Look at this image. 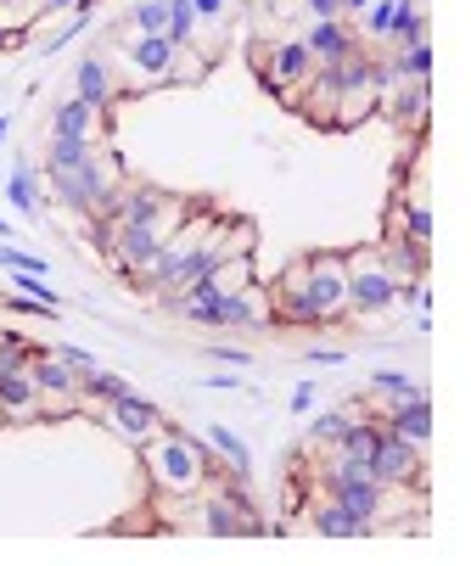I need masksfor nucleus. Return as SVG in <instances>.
<instances>
[{"label":"nucleus","mask_w":471,"mask_h":566,"mask_svg":"<svg viewBox=\"0 0 471 566\" xmlns=\"http://www.w3.org/2000/svg\"><path fill=\"white\" fill-rule=\"evenodd\" d=\"M57 192V203L62 208H73L79 219H96V213H107L113 203H118V192H124V163L113 158V152H96L90 163H79V169H68V174H51L45 180Z\"/></svg>","instance_id":"7ed1b4c3"},{"label":"nucleus","mask_w":471,"mask_h":566,"mask_svg":"<svg viewBox=\"0 0 471 566\" xmlns=\"http://www.w3.org/2000/svg\"><path fill=\"white\" fill-rule=\"evenodd\" d=\"M203 388H214V393H236V388H242V370H214Z\"/></svg>","instance_id":"ea45409f"},{"label":"nucleus","mask_w":471,"mask_h":566,"mask_svg":"<svg viewBox=\"0 0 471 566\" xmlns=\"http://www.w3.org/2000/svg\"><path fill=\"white\" fill-rule=\"evenodd\" d=\"M12 292H23V298H34V303H45V309H62V298H57L51 280L28 275V269H12Z\"/></svg>","instance_id":"c756f323"},{"label":"nucleus","mask_w":471,"mask_h":566,"mask_svg":"<svg viewBox=\"0 0 471 566\" xmlns=\"http://www.w3.org/2000/svg\"><path fill=\"white\" fill-rule=\"evenodd\" d=\"M0 242H12V224L7 219H0Z\"/></svg>","instance_id":"de8ad7c7"},{"label":"nucleus","mask_w":471,"mask_h":566,"mask_svg":"<svg viewBox=\"0 0 471 566\" xmlns=\"http://www.w3.org/2000/svg\"><path fill=\"white\" fill-rule=\"evenodd\" d=\"M325 499H337L343 510H354L359 522L376 528V516H388V488L370 477V471H359V477H337V483H325Z\"/></svg>","instance_id":"f8f14e48"},{"label":"nucleus","mask_w":471,"mask_h":566,"mask_svg":"<svg viewBox=\"0 0 471 566\" xmlns=\"http://www.w3.org/2000/svg\"><path fill=\"white\" fill-rule=\"evenodd\" d=\"M421 454H427L421 443H410L393 427H382V432H376V449L365 454V471L382 488H415L421 483Z\"/></svg>","instance_id":"423d86ee"},{"label":"nucleus","mask_w":471,"mask_h":566,"mask_svg":"<svg viewBox=\"0 0 471 566\" xmlns=\"http://www.w3.org/2000/svg\"><path fill=\"white\" fill-rule=\"evenodd\" d=\"M343 7H348V12H365V7H370V0H343Z\"/></svg>","instance_id":"49530a36"},{"label":"nucleus","mask_w":471,"mask_h":566,"mask_svg":"<svg viewBox=\"0 0 471 566\" xmlns=\"http://www.w3.org/2000/svg\"><path fill=\"white\" fill-rule=\"evenodd\" d=\"M343 359H348L343 348H314V354H309V365H320V370H337Z\"/></svg>","instance_id":"79ce46f5"},{"label":"nucleus","mask_w":471,"mask_h":566,"mask_svg":"<svg viewBox=\"0 0 471 566\" xmlns=\"http://www.w3.org/2000/svg\"><path fill=\"white\" fill-rule=\"evenodd\" d=\"M280 280H292V287L314 303V314L325 325L348 320V258L343 253H303Z\"/></svg>","instance_id":"20e7f679"},{"label":"nucleus","mask_w":471,"mask_h":566,"mask_svg":"<svg viewBox=\"0 0 471 566\" xmlns=\"http://www.w3.org/2000/svg\"><path fill=\"white\" fill-rule=\"evenodd\" d=\"M393 73H399V79H433V45H427V39H410V45H399Z\"/></svg>","instance_id":"cd10ccee"},{"label":"nucleus","mask_w":471,"mask_h":566,"mask_svg":"<svg viewBox=\"0 0 471 566\" xmlns=\"http://www.w3.org/2000/svg\"><path fill=\"white\" fill-rule=\"evenodd\" d=\"M388 39H393V51H399V45H410V39H427V18H421V0H393Z\"/></svg>","instance_id":"393cba45"},{"label":"nucleus","mask_w":471,"mask_h":566,"mask_svg":"<svg viewBox=\"0 0 471 566\" xmlns=\"http://www.w3.org/2000/svg\"><path fill=\"white\" fill-rule=\"evenodd\" d=\"M348 258V314L370 320L399 303V275L382 264V247H359V253H343Z\"/></svg>","instance_id":"39448f33"},{"label":"nucleus","mask_w":471,"mask_h":566,"mask_svg":"<svg viewBox=\"0 0 471 566\" xmlns=\"http://www.w3.org/2000/svg\"><path fill=\"white\" fill-rule=\"evenodd\" d=\"M90 18H96V12H84V7H79V12H68V23H62L51 39H45V45H39V57H57V51H68V45H73V39L90 28Z\"/></svg>","instance_id":"2f4dec72"},{"label":"nucleus","mask_w":471,"mask_h":566,"mask_svg":"<svg viewBox=\"0 0 471 566\" xmlns=\"http://www.w3.org/2000/svg\"><path fill=\"white\" fill-rule=\"evenodd\" d=\"M129 23H135V34H163L169 28V0H135Z\"/></svg>","instance_id":"7c9ffc66"},{"label":"nucleus","mask_w":471,"mask_h":566,"mask_svg":"<svg viewBox=\"0 0 471 566\" xmlns=\"http://www.w3.org/2000/svg\"><path fill=\"white\" fill-rule=\"evenodd\" d=\"M287 409H292V415H309V409H314V382H298V388H292V404H287Z\"/></svg>","instance_id":"a19ab883"},{"label":"nucleus","mask_w":471,"mask_h":566,"mask_svg":"<svg viewBox=\"0 0 471 566\" xmlns=\"http://www.w3.org/2000/svg\"><path fill=\"white\" fill-rule=\"evenodd\" d=\"M203 533L208 539H253V533H264V522H259L253 499L242 494V483L203 499Z\"/></svg>","instance_id":"0eeeda50"},{"label":"nucleus","mask_w":471,"mask_h":566,"mask_svg":"<svg viewBox=\"0 0 471 566\" xmlns=\"http://www.w3.org/2000/svg\"><path fill=\"white\" fill-rule=\"evenodd\" d=\"M7 203L23 213V219H39V208H45V197H39V174H34V163H12V174H7Z\"/></svg>","instance_id":"aec40b11"},{"label":"nucleus","mask_w":471,"mask_h":566,"mask_svg":"<svg viewBox=\"0 0 471 566\" xmlns=\"http://www.w3.org/2000/svg\"><path fill=\"white\" fill-rule=\"evenodd\" d=\"M303 45H309L314 68H332V62H343V57L359 51V39H354V28H348L343 18H320V23L303 34Z\"/></svg>","instance_id":"dca6fc26"},{"label":"nucleus","mask_w":471,"mask_h":566,"mask_svg":"<svg viewBox=\"0 0 471 566\" xmlns=\"http://www.w3.org/2000/svg\"><path fill=\"white\" fill-rule=\"evenodd\" d=\"M39 12H45V18H57V12H79V0H39Z\"/></svg>","instance_id":"c03bdc74"},{"label":"nucleus","mask_w":471,"mask_h":566,"mask_svg":"<svg viewBox=\"0 0 471 566\" xmlns=\"http://www.w3.org/2000/svg\"><path fill=\"white\" fill-rule=\"evenodd\" d=\"M102 420H107V427H113L124 443H147L158 427H169V415H163L152 398H140L135 388H129V393H118L113 404H102Z\"/></svg>","instance_id":"1a4fd4ad"},{"label":"nucleus","mask_w":471,"mask_h":566,"mask_svg":"<svg viewBox=\"0 0 471 566\" xmlns=\"http://www.w3.org/2000/svg\"><path fill=\"white\" fill-rule=\"evenodd\" d=\"M96 219H113V247H107L113 269L118 275H140L158 258V247L185 224V203L158 192V185H124L118 203L107 213H96Z\"/></svg>","instance_id":"f257e3e1"},{"label":"nucleus","mask_w":471,"mask_h":566,"mask_svg":"<svg viewBox=\"0 0 471 566\" xmlns=\"http://www.w3.org/2000/svg\"><path fill=\"white\" fill-rule=\"evenodd\" d=\"M382 102H388L393 124L421 129V124H427V107H433V79H393V84L382 90Z\"/></svg>","instance_id":"2eb2a0df"},{"label":"nucleus","mask_w":471,"mask_h":566,"mask_svg":"<svg viewBox=\"0 0 471 566\" xmlns=\"http://www.w3.org/2000/svg\"><path fill=\"white\" fill-rule=\"evenodd\" d=\"M264 73L280 84V102H292V96H298V84L314 73V57H309V45H303V39H275V51H269Z\"/></svg>","instance_id":"4468645a"},{"label":"nucleus","mask_w":471,"mask_h":566,"mask_svg":"<svg viewBox=\"0 0 471 566\" xmlns=\"http://www.w3.org/2000/svg\"><path fill=\"white\" fill-rule=\"evenodd\" d=\"M102 152V140H62V135H51V147H45V180L51 174H68V169H79V163H90Z\"/></svg>","instance_id":"4be33fe9"},{"label":"nucleus","mask_w":471,"mask_h":566,"mask_svg":"<svg viewBox=\"0 0 471 566\" xmlns=\"http://www.w3.org/2000/svg\"><path fill=\"white\" fill-rule=\"evenodd\" d=\"M28 376H34V388H39V398H45V420H51V415H73V409H79V376H73L51 348H34Z\"/></svg>","instance_id":"6e6552de"},{"label":"nucleus","mask_w":471,"mask_h":566,"mask_svg":"<svg viewBox=\"0 0 471 566\" xmlns=\"http://www.w3.org/2000/svg\"><path fill=\"white\" fill-rule=\"evenodd\" d=\"M28 359H34V343L23 332H0V376H7V370H28Z\"/></svg>","instance_id":"473e14b6"},{"label":"nucleus","mask_w":471,"mask_h":566,"mask_svg":"<svg viewBox=\"0 0 471 566\" xmlns=\"http://www.w3.org/2000/svg\"><path fill=\"white\" fill-rule=\"evenodd\" d=\"M174 51H180V45H174L169 34H135V39H124V62H129L140 79H152V84H169Z\"/></svg>","instance_id":"ddd939ff"},{"label":"nucleus","mask_w":471,"mask_h":566,"mask_svg":"<svg viewBox=\"0 0 471 566\" xmlns=\"http://www.w3.org/2000/svg\"><path fill=\"white\" fill-rule=\"evenodd\" d=\"M73 96L79 102H90L96 113H107L113 107V96H118V84H113V68H107V57H79V68H73Z\"/></svg>","instance_id":"f3484780"},{"label":"nucleus","mask_w":471,"mask_h":566,"mask_svg":"<svg viewBox=\"0 0 471 566\" xmlns=\"http://www.w3.org/2000/svg\"><path fill=\"white\" fill-rule=\"evenodd\" d=\"M388 23H393V0H370V7H365V28L376 39H388Z\"/></svg>","instance_id":"e433bc0d"},{"label":"nucleus","mask_w":471,"mask_h":566,"mask_svg":"<svg viewBox=\"0 0 471 566\" xmlns=\"http://www.w3.org/2000/svg\"><path fill=\"white\" fill-rule=\"evenodd\" d=\"M140 449V460H147V471H152V483L163 488V494H197L203 483H208V471H214V449H208V438H192L185 427H158L147 443H135Z\"/></svg>","instance_id":"f03ea898"},{"label":"nucleus","mask_w":471,"mask_h":566,"mask_svg":"<svg viewBox=\"0 0 471 566\" xmlns=\"http://www.w3.org/2000/svg\"><path fill=\"white\" fill-rule=\"evenodd\" d=\"M303 7L314 12V23H320V18H343V0H303Z\"/></svg>","instance_id":"37998d69"},{"label":"nucleus","mask_w":471,"mask_h":566,"mask_svg":"<svg viewBox=\"0 0 471 566\" xmlns=\"http://www.w3.org/2000/svg\"><path fill=\"white\" fill-rule=\"evenodd\" d=\"M399 235H404V242H415V247H433V208H404L399 213Z\"/></svg>","instance_id":"c85d7f7f"},{"label":"nucleus","mask_w":471,"mask_h":566,"mask_svg":"<svg viewBox=\"0 0 471 566\" xmlns=\"http://www.w3.org/2000/svg\"><path fill=\"white\" fill-rule=\"evenodd\" d=\"M0 420H7V427H34V420H45V398H39L28 370L0 376Z\"/></svg>","instance_id":"9b49d317"},{"label":"nucleus","mask_w":471,"mask_h":566,"mask_svg":"<svg viewBox=\"0 0 471 566\" xmlns=\"http://www.w3.org/2000/svg\"><path fill=\"white\" fill-rule=\"evenodd\" d=\"M102 118H107V113H96L90 102L62 96V102L51 107V135H62V140H102Z\"/></svg>","instance_id":"6ab92c4d"},{"label":"nucleus","mask_w":471,"mask_h":566,"mask_svg":"<svg viewBox=\"0 0 471 566\" xmlns=\"http://www.w3.org/2000/svg\"><path fill=\"white\" fill-rule=\"evenodd\" d=\"M382 427H393L399 438H410V443L427 449V443H433V404H427V393L410 388V393L388 398V404H382Z\"/></svg>","instance_id":"9d476101"},{"label":"nucleus","mask_w":471,"mask_h":566,"mask_svg":"<svg viewBox=\"0 0 471 566\" xmlns=\"http://www.w3.org/2000/svg\"><path fill=\"white\" fill-rule=\"evenodd\" d=\"M174 45H192L197 34V12H192V0H169V28H163Z\"/></svg>","instance_id":"72a5a7b5"},{"label":"nucleus","mask_w":471,"mask_h":566,"mask_svg":"<svg viewBox=\"0 0 471 566\" xmlns=\"http://www.w3.org/2000/svg\"><path fill=\"white\" fill-rule=\"evenodd\" d=\"M309 528H314V539H337V544H348V539H370V522H359V516L343 510L337 499L309 505Z\"/></svg>","instance_id":"a211bd4d"},{"label":"nucleus","mask_w":471,"mask_h":566,"mask_svg":"<svg viewBox=\"0 0 471 566\" xmlns=\"http://www.w3.org/2000/svg\"><path fill=\"white\" fill-rule=\"evenodd\" d=\"M51 354H57V359H62V365L73 370V376H90V370H96V365H102L96 354H90V348H79V343H57Z\"/></svg>","instance_id":"c9c22d12"},{"label":"nucleus","mask_w":471,"mask_h":566,"mask_svg":"<svg viewBox=\"0 0 471 566\" xmlns=\"http://www.w3.org/2000/svg\"><path fill=\"white\" fill-rule=\"evenodd\" d=\"M192 12H197V23H219L230 12V0H192Z\"/></svg>","instance_id":"58836bf2"},{"label":"nucleus","mask_w":471,"mask_h":566,"mask_svg":"<svg viewBox=\"0 0 471 566\" xmlns=\"http://www.w3.org/2000/svg\"><path fill=\"white\" fill-rule=\"evenodd\" d=\"M203 438L214 443V454H219V460L236 471V477H242V483L253 477V449H248V438H242V432H230V427H219V420H214V427H208Z\"/></svg>","instance_id":"412c9836"},{"label":"nucleus","mask_w":471,"mask_h":566,"mask_svg":"<svg viewBox=\"0 0 471 566\" xmlns=\"http://www.w3.org/2000/svg\"><path fill=\"white\" fill-rule=\"evenodd\" d=\"M203 359H214V365H225V370H248V365H253V354H248V348H230V343L208 348Z\"/></svg>","instance_id":"4c0bfd02"},{"label":"nucleus","mask_w":471,"mask_h":566,"mask_svg":"<svg viewBox=\"0 0 471 566\" xmlns=\"http://www.w3.org/2000/svg\"><path fill=\"white\" fill-rule=\"evenodd\" d=\"M118 393H129V382H124V376L118 370H90V376H79V404H113Z\"/></svg>","instance_id":"a878e982"},{"label":"nucleus","mask_w":471,"mask_h":566,"mask_svg":"<svg viewBox=\"0 0 471 566\" xmlns=\"http://www.w3.org/2000/svg\"><path fill=\"white\" fill-rule=\"evenodd\" d=\"M79 7H84V12H96V7H102V0H79Z\"/></svg>","instance_id":"09e8293b"},{"label":"nucleus","mask_w":471,"mask_h":566,"mask_svg":"<svg viewBox=\"0 0 471 566\" xmlns=\"http://www.w3.org/2000/svg\"><path fill=\"white\" fill-rule=\"evenodd\" d=\"M348 420H354V409H320V415L309 409V443L314 449H332L348 432Z\"/></svg>","instance_id":"bb28decb"},{"label":"nucleus","mask_w":471,"mask_h":566,"mask_svg":"<svg viewBox=\"0 0 471 566\" xmlns=\"http://www.w3.org/2000/svg\"><path fill=\"white\" fill-rule=\"evenodd\" d=\"M415 382H410V376L404 370H370V393L376 398H399V393H410Z\"/></svg>","instance_id":"f704fd0d"},{"label":"nucleus","mask_w":471,"mask_h":566,"mask_svg":"<svg viewBox=\"0 0 471 566\" xmlns=\"http://www.w3.org/2000/svg\"><path fill=\"white\" fill-rule=\"evenodd\" d=\"M376 107H382V90H376V84L343 90V96H337V113H332V129H354V124H365Z\"/></svg>","instance_id":"5701e85b"},{"label":"nucleus","mask_w":471,"mask_h":566,"mask_svg":"<svg viewBox=\"0 0 471 566\" xmlns=\"http://www.w3.org/2000/svg\"><path fill=\"white\" fill-rule=\"evenodd\" d=\"M382 264H388L399 280H421V264H427V247L404 242V235H388V242H382Z\"/></svg>","instance_id":"b1692460"},{"label":"nucleus","mask_w":471,"mask_h":566,"mask_svg":"<svg viewBox=\"0 0 471 566\" xmlns=\"http://www.w3.org/2000/svg\"><path fill=\"white\" fill-rule=\"evenodd\" d=\"M7 129H12V113H0V140H7Z\"/></svg>","instance_id":"a18cd8bd"}]
</instances>
